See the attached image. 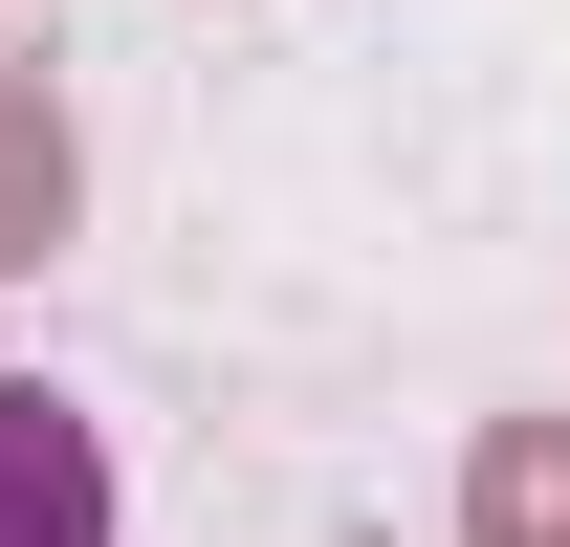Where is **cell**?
Masks as SVG:
<instances>
[{"label": "cell", "instance_id": "6da1fadb", "mask_svg": "<svg viewBox=\"0 0 570 547\" xmlns=\"http://www.w3.org/2000/svg\"><path fill=\"white\" fill-rule=\"evenodd\" d=\"M0 547H110V438L45 372H0Z\"/></svg>", "mask_w": 570, "mask_h": 547}, {"label": "cell", "instance_id": "7a4b0ae2", "mask_svg": "<svg viewBox=\"0 0 570 547\" xmlns=\"http://www.w3.org/2000/svg\"><path fill=\"white\" fill-rule=\"evenodd\" d=\"M67 198H88V153H67V88L0 44V263H45V241H67Z\"/></svg>", "mask_w": 570, "mask_h": 547}, {"label": "cell", "instance_id": "3957f363", "mask_svg": "<svg viewBox=\"0 0 570 547\" xmlns=\"http://www.w3.org/2000/svg\"><path fill=\"white\" fill-rule=\"evenodd\" d=\"M461 526L483 547H570V416H504L483 460H461Z\"/></svg>", "mask_w": 570, "mask_h": 547}]
</instances>
